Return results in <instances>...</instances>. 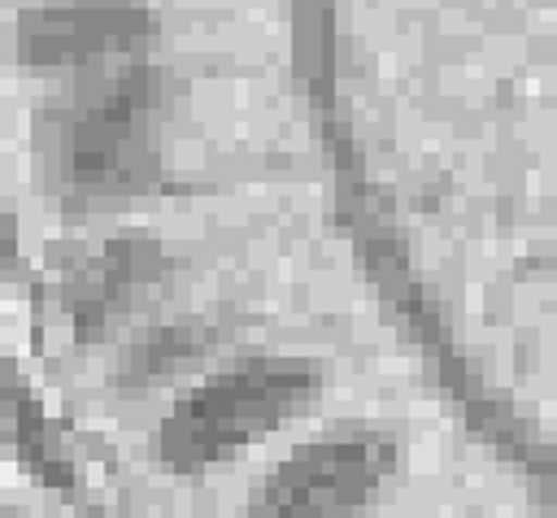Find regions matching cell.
I'll list each match as a JSON object with an SVG mask.
<instances>
[{
	"label": "cell",
	"mask_w": 557,
	"mask_h": 518,
	"mask_svg": "<svg viewBox=\"0 0 557 518\" xmlns=\"http://www.w3.org/2000/svg\"><path fill=\"white\" fill-rule=\"evenodd\" d=\"M313 387L318 374L305 361H248L239 370H226L165 418L161 453L174 466L218 461L292 418Z\"/></svg>",
	"instance_id": "cell-1"
},
{
	"label": "cell",
	"mask_w": 557,
	"mask_h": 518,
	"mask_svg": "<svg viewBox=\"0 0 557 518\" xmlns=\"http://www.w3.org/2000/svg\"><path fill=\"white\" fill-rule=\"evenodd\" d=\"M383 448L374 440H322L292 453L257 492L252 518H352L374 492Z\"/></svg>",
	"instance_id": "cell-2"
},
{
	"label": "cell",
	"mask_w": 557,
	"mask_h": 518,
	"mask_svg": "<svg viewBox=\"0 0 557 518\" xmlns=\"http://www.w3.org/2000/svg\"><path fill=\"white\" fill-rule=\"evenodd\" d=\"M65 161L74 183L91 192H117L152 161L148 144V87L139 74L113 78L65 126Z\"/></svg>",
	"instance_id": "cell-3"
},
{
	"label": "cell",
	"mask_w": 557,
	"mask_h": 518,
	"mask_svg": "<svg viewBox=\"0 0 557 518\" xmlns=\"http://www.w3.org/2000/svg\"><path fill=\"white\" fill-rule=\"evenodd\" d=\"M144 13L131 4H57L22 17V52L35 65H61V61H91L126 52L144 39Z\"/></svg>",
	"instance_id": "cell-4"
},
{
	"label": "cell",
	"mask_w": 557,
	"mask_h": 518,
	"mask_svg": "<svg viewBox=\"0 0 557 518\" xmlns=\"http://www.w3.org/2000/svg\"><path fill=\"white\" fill-rule=\"evenodd\" d=\"M191 353H196V344H191L187 331H161V335H152V340L144 344V353L135 357V366H144V374H161V370H170L178 357H191Z\"/></svg>",
	"instance_id": "cell-5"
}]
</instances>
